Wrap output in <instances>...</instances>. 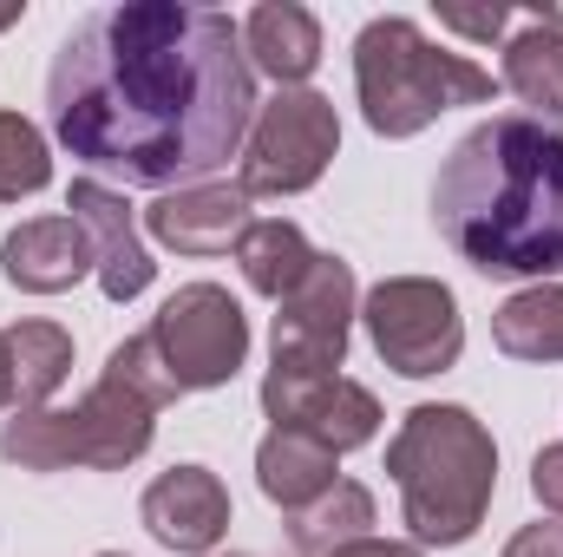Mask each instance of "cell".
Here are the masks:
<instances>
[{
  "label": "cell",
  "mask_w": 563,
  "mask_h": 557,
  "mask_svg": "<svg viewBox=\"0 0 563 557\" xmlns=\"http://www.w3.org/2000/svg\"><path fill=\"white\" fill-rule=\"evenodd\" d=\"M46 177H53L46 139L20 112H0V204H20V197L46 190Z\"/></svg>",
  "instance_id": "obj_22"
},
{
  "label": "cell",
  "mask_w": 563,
  "mask_h": 557,
  "mask_svg": "<svg viewBox=\"0 0 563 557\" xmlns=\"http://www.w3.org/2000/svg\"><path fill=\"white\" fill-rule=\"evenodd\" d=\"M7 354H13V414H40L73 374V335L59 321H13Z\"/></svg>",
  "instance_id": "obj_18"
},
{
  "label": "cell",
  "mask_w": 563,
  "mask_h": 557,
  "mask_svg": "<svg viewBox=\"0 0 563 557\" xmlns=\"http://www.w3.org/2000/svg\"><path fill=\"white\" fill-rule=\"evenodd\" d=\"M0 270L26 295H59L99 263H92V243H86V230L73 217H33L0 243Z\"/></svg>",
  "instance_id": "obj_14"
},
{
  "label": "cell",
  "mask_w": 563,
  "mask_h": 557,
  "mask_svg": "<svg viewBox=\"0 0 563 557\" xmlns=\"http://www.w3.org/2000/svg\"><path fill=\"white\" fill-rule=\"evenodd\" d=\"M354 538H374V492L354 485V479H341L334 492H321L314 505H301L288 518L295 557H328V551H341V545H354Z\"/></svg>",
  "instance_id": "obj_20"
},
{
  "label": "cell",
  "mask_w": 563,
  "mask_h": 557,
  "mask_svg": "<svg viewBox=\"0 0 563 557\" xmlns=\"http://www.w3.org/2000/svg\"><path fill=\"white\" fill-rule=\"evenodd\" d=\"M164 374L177 381V394H203V387H223L236 381L243 354H250V321H243V302L217 282H190L177 288L157 321L144 328Z\"/></svg>",
  "instance_id": "obj_6"
},
{
  "label": "cell",
  "mask_w": 563,
  "mask_h": 557,
  "mask_svg": "<svg viewBox=\"0 0 563 557\" xmlns=\"http://www.w3.org/2000/svg\"><path fill=\"white\" fill-rule=\"evenodd\" d=\"M492 341L511 361H563V282H538L492 315Z\"/></svg>",
  "instance_id": "obj_21"
},
{
  "label": "cell",
  "mask_w": 563,
  "mask_h": 557,
  "mask_svg": "<svg viewBox=\"0 0 563 557\" xmlns=\"http://www.w3.org/2000/svg\"><path fill=\"white\" fill-rule=\"evenodd\" d=\"M276 361L282 368H321L334 374L347 354V321H354V270L341 256H314L295 295L276 302Z\"/></svg>",
  "instance_id": "obj_10"
},
{
  "label": "cell",
  "mask_w": 563,
  "mask_h": 557,
  "mask_svg": "<svg viewBox=\"0 0 563 557\" xmlns=\"http://www.w3.org/2000/svg\"><path fill=\"white\" fill-rule=\"evenodd\" d=\"M243 53H250L256 73H269V79H282V86L295 92V86L321 66V26H314V13L295 7V0H263V7L243 20Z\"/></svg>",
  "instance_id": "obj_15"
},
{
  "label": "cell",
  "mask_w": 563,
  "mask_h": 557,
  "mask_svg": "<svg viewBox=\"0 0 563 557\" xmlns=\"http://www.w3.org/2000/svg\"><path fill=\"white\" fill-rule=\"evenodd\" d=\"M432 223L485 276H558L563 119L498 112L472 125L432 177Z\"/></svg>",
  "instance_id": "obj_2"
},
{
  "label": "cell",
  "mask_w": 563,
  "mask_h": 557,
  "mask_svg": "<svg viewBox=\"0 0 563 557\" xmlns=\"http://www.w3.org/2000/svg\"><path fill=\"white\" fill-rule=\"evenodd\" d=\"M20 13H26V7H0V26H13V20H20Z\"/></svg>",
  "instance_id": "obj_28"
},
{
  "label": "cell",
  "mask_w": 563,
  "mask_h": 557,
  "mask_svg": "<svg viewBox=\"0 0 563 557\" xmlns=\"http://www.w3.org/2000/svg\"><path fill=\"white\" fill-rule=\"evenodd\" d=\"M250 223H256L250 217V190L243 184H210V177L184 184V190H164L144 210V230L164 250H177V256H223V250L243 243Z\"/></svg>",
  "instance_id": "obj_13"
},
{
  "label": "cell",
  "mask_w": 563,
  "mask_h": 557,
  "mask_svg": "<svg viewBox=\"0 0 563 557\" xmlns=\"http://www.w3.org/2000/svg\"><path fill=\"white\" fill-rule=\"evenodd\" d=\"M531 492H538V505H544L551 518H563V439L531 459Z\"/></svg>",
  "instance_id": "obj_24"
},
{
  "label": "cell",
  "mask_w": 563,
  "mask_h": 557,
  "mask_svg": "<svg viewBox=\"0 0 563 557\" xmlns=\"http://www.w3.org/2000/svg\"><path fill=\"white\" fill-rule=\"evenodd\" d=\"M439 26L472 33V40H498L511 26V7H439Z\"/></svg>",
  "instance_id": "obj_23"
},
{
  "label": "cell",
  "mask_w": 563,
  "mask_h": 557,
  "mask_svg": "<svg viewBox=\"0 0 563 557\" xmlns=\"http://www.w3.org/2000/svg\"><path fill=\"white\" fill-rule=\"evenodd\" d=\"M354 86H361V112L380 139H413L439 112L452 106H485L498 92V79L485 66H472L465 53H439L413 20L380 13L361 26L354 40Z\"/></svg>",
  "instance_id": "obj_5"
},
{
  "label": "cell",
  "mask_w": 563,
  "mask_h": 557,
  "mask_svg": "<svg viewBox=\"0 0 563 557\" xmlns=\"http://www.w3.org/2000/svg\"><path fill=\"white\" fill-rule=\"evenodd\" d=\"M46 106L59 144L119 184L184 190L236 157L256 125L243 26L217 7H92L53 53Z\"/></svg>",
  "instance_id": "obj_1"
},
{
  "label": "cell",
  "mask_w": 563,
  "mask_h": 557,
  "mask_svg": "<svg viewBox=\"0 0 563 557\" xmlns=\"http://www.w3.org/2000/svg\"><path fill=\"white\" fill-rule=\"evenodd\" d=\"M99 557H125V551H99Z\"/></svg>",
  "instance_id": "obj_29"
},
{
  "label": "cell",
  "mask_w": 563,
  "mask_h": 557,
  "mask_svg": "<svg viewBox=\"0 0 563 557\" xmlns=\"http://www.w3.org/2000/svg\"><path fill=\"white\" fill-rule=\"evenodd\" d=\"M314 256L321 250H308V237L295 230V223H282V217H263V223H250L243 230V243H236V263H243V282L256 288V295H295L301 276L314 270Z\"/></svg>",
  "instance_id": "obj_19"
},
{
  "label": "cell",
  "mask_w": 563,
  "mask_h": 557,
  "mask_svg": "<svg viewBox=\"0 0 563 557\" xmlns=\"http://www.w3.org/2000/svg\"><path fill=\"white\" fill-rule=\"evenodd\" d=\"M144 532L164 545V551L203 557L217 551V538L230 532V492L210 466H170L144 485Z\"/></svg>",
  "instance_id": "obj_11"
},
{
  "label": "cell",
  "mask_w": 563,
  "mask_h": 557,
  "mask_svg": "<svg viewBox=\"0 0 563 557\" xmlns=\"http://www.w3.org/2000/svg\"><path fill=\"white\" fill-rule=\"evenodd\" d=\"M0 407H13V354H7V335H0Z\"/></svg>",
  "instance_id": "obj_27"
},
{
  "label": "cell",
  "mask_w": 563,
  "mask_h": 557,
  "mask_svg": "<svg viewBox=\"0 0 563 557\" xmlns=\"http://www.w3.org/2000/svg\"><path fill=\"white\" fill-rule=\"evenodd\" d=\"M341 151V119H334V99L295 86L276 92L269 106H256V125H250V151H243V190L250 197H295L308 190L328 157Z\"/></svg>",
  "instance_id": "obj_8"
},
{
  "label": "cell",
  "mask_w": 563,
  "mask_h": 557,
  "mask_svg": "<svg viewBox=\"0 0 563 557\" xmlns=\"http://www.w3.org/2000/svg\"><path fill=\"white\" fill-rule=\"evenodd\" d=\"M230 557H243V551H230Z\"/></svg>",
  "instance_id": "obj_30"
},
{
  "label": "cell",
  "mask_w": 563,
  "mask_h": 557,
  "mask_svg": "<svg viewBox=\"0 0 563 557\" xmlns=\"http://www.w3.org/2000/svg\"><path fill=\"white\" fill-rule=\"evenodd\" d=\"M505 86L538 106V119H563V26L558 7L531 13V26L505 46Z\"/></svg>",
  "instance_id": "obj_17"
},
{
  "label": "cell",
  "mask_w": 563,
  "mask_h": 557,
  "mask_svg": "<svg viewBox=\"0 0 563 557\" xmlns=\"http://www.w3.org/2000/svg\"><path fill=\"white\" fill-rule=\"evenodd\" d=\"M263 414L288 426V433H308L321 439L328 452H354L380 433V401L347 381V374H321V368H269L263 381Z\"/></svg>",
  "instance_id": "obj_9"
},
{
  "label": "cell",
  "mask_w": 563,
  "mask_h": 557,
  "mask_svg": "<svg viewBox=\"0 0 563 557\" xmlns=\"http://www.w3.org/2000/svg\"><path fill=\"white\" fill-rule=\"evenodd\" d=\"M387 472L400 485V512L413 545H465L498 492V446L472 407H413L387 446Z\"/></svg>",
  "instance_id": "obj_4"
},
{
  "label": "cell",
  "mask_w": 563,
  "mask_h": 557,
  "mask_svg": "<svg viewBox=\"0 0 563 557\" xmlns=\"http://www.w3.org/2000/svg\"><path fill=\"white\" fill-rule=\"evenodd\" d=\"M328 557H420V545H394V538H354V545H341V551Z\"/></svg>",
  "instance_id": "obj_26"
},
{
  "label": "cell",
  "mask_w": 563,
  "mask_h": 557,
  "mask_svg": "<svg viewBox=\"0 0 563 557\" xmlns=\"http://www.w3.org/2000/svg\"><path fill=\"white\" fill-rule=\"evenodd\" d=\"M66 210H73V223H79V230H86V243H92L99 288H106L112 302L144 295L151 276H157V263H151L139 223H132L125 190H112V184H99V177H79V184H73V197H66Z\"/></svg>",
  "instance_id": "obj_12"
},
{
  "label": "cell",
  "mask_w": 563,
  "mask_h": 557,
  "mask_svg": "<svg viewBox=\"0 0 563 557\" xmlns=\"http://www.w3.org/2000/svg\"><path fill=\"white\" fill-rule=\"evenodd\" d=\"M334 459H341V452H328L321 439L276 426V433L256 446V485H263V499H276L282 512L295 518L301 505H314L321 492L341 485V479H334Z\"/></svg>",
  "instance_id": "obj_16"
},
{
  "label": "cell",
  "mask_w": 563,
  "mask_h": 557,
  "mask_svg": "<svg viewBox=\"0 0 563 557\" xmlns=\"http://www.w3.org/2000/svg\"><path fill=\"white\" fill-rule=\"evenodd\" d=\"M177 401V381L164 374L151 335H132L112 348L106 374L92 381V394L73 414H13L0 426V459L20 472H66V466H92V472H125L157 433V407Z\"/></svg>",
  "instance_id": "obj_3"
},
{
  "label": "cell",
  "mask_w": 563,
  "mask_h": 557,
  "mask_svg": "<svg viewBox=\"0 0 563 557\" xmlns=\"http://www.w3.org/2000/svg\"><path fill=\"white\" fill-rule=\"evenodd\" d=\"M505 557H563V525H525L505 545Z\"/></svg>",
  "instance_id": "obj_25"
},
{
  "label": "cell",
  "mask_w": 563,
  "mask_h": 557,
  "mask_svg": "<svg viewBox=\"0 0 563 557\" xmlns=\"http://www.w3.org/2000/svg\"><path fill=\"white\" fill-rule=\"evenodd\" d=\"M367 335H374V354L407 374H445L459 354H465V321H459V295L432 276H387L380 288H367Z\"/></svg>",
  "instance_id": "obj_7"
}]
</instances>
